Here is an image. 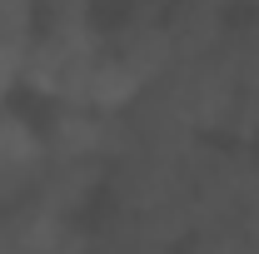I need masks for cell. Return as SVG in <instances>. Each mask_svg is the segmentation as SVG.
Listing matches in <instances>:
<instances>
[{
	"label": "cell",
	"instance_id": "obj_1",
	"mask_svg": "<svg viewBox=\"0 0 259 254\" xmlns=\"http://www.w3.org/2000/svg\"><path fill=\"white\" fill-rule=\"evenodd\" d=\"M120 60L145 80V85H155L164 70L175 65V45H169V25H164V10L155 5H135L125 20L115 25V35L105 40Z\"/></svg>",
	"mask_w": 259,
	"mask_h": 254
},
{
	"label": "cell",
	"instance_id": "obj_2",
	"mask_svg": "<svg viewBox=\"0 0 259 254\" xmlns=\"http://www.w3.org/2000/svg\"><path fill=\"white\" fill-rule=\"evenodd\" d=\"M45 170V135L0 105V209L20 204Z\"/></svg>",
	"mask_w": 259,
	"mask_h": 254
},
{
	"label": "cell",
	"instance_id": "obj_3",
	"mask_svg": "<svg viewBox=\"0 0 259 254\" xmlns=\"http://www.w3.org/2000/svg\"><path fill=\"white\" fill-rule=\"evenodd\" d=\"M105 175H110L105 159H45V170H40V180H35V190L25 199H35L50 215L75 220L95 199V190L105 185Z\"/></svg>",
	"mask_w": 259,
	"mask_h": 254
},
{
	"label": "cell",
	"instance_id": "obj_4",
	"mask_svg": "<svg viewBox=\"0 0 259 254\" xmlns=\"http://www.w3.org/2000/svg\"><path fill=\"white\" fill-rule=\"evenodd\" d=\"M110 115L90 105H60L45 125V159H105Z\"/></svg>",
	"mask_w": 259,
	"mask_h": 254
},
{
	"label": "cell",
	"instance_id": "obj_5",
	"mask_svg": "<svg viewBox=\"0 0 259 254\" xmlns=\"http://www.w3.org/2000/svg\"><path fill=\"white\" fill-rule=\"evenodd\" d=\"M164 25H169L175 60H199V55H214L229 40V10L214 0H175Z\"/></svg>",
	"mask_w": 259,
	"mask_h": 254
},
{
	"label": "cell",
	"instance_id": "obj_6",
	"mask_svg": "<svg viewBox=\"0 0 259 254\" xmlns=\"http://www.w3.org/2000/svg\"><path fill=\"white\" fill-rule=\"evenodd\" d=\"M130 5H155V10H160V5H169V0H130Z\"/></svg>",
	"mask_w": 259,
	"mask_h": 254
},
{
	"label": "cell",
	"instance_id": "obj_7",
	"mask_svg": "<svg viewBox=\"0 0 259 254\" xmlns=\"http://www.w3.org/2000/svg\"><path fill=\"white\" fill-rule=\"evenodd\" d=\"M254 159H259V145H254Z\"/></svg>",
	"mask_w": 259,
	"mask_h": 254
}]
</instances>
